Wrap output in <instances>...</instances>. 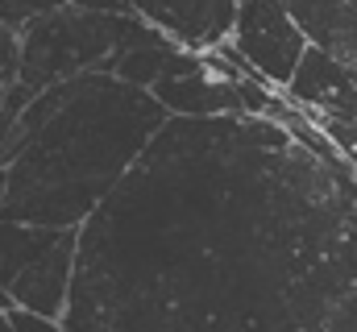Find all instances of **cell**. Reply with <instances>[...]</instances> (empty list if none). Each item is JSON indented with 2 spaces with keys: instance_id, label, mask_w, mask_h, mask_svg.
Segmentation results:
<instances>
[{
  "instance_id": "7c38bea8",
  "label": "cell",
  "mask_w": 357,
  "mask_h": 332,
  "mask_svg": "<svg viewBox=\"0 0 357 332\" xmlns=\"http://www.w3.org/2000/svg\"><path fill=\"white\" fill-rule=\"evenodd\" d=\"M8 312H13V299H8V295H4V287H0V316H8Z\"/></svg>"
},
{
  "instance_id": "7a4b0ae2",
  "label": "cell",
  "mask_w": 357,
  "mask_h": 332,
  "mask_svg": "<svg viewBox=\"0 0 357 332\" xmlns=\"http://www.w3.org/2000/svg\"><path fill=\"white\" fill-rule=\"evenodd\" d=\"M171 112L112 71H84L38 91L0 150L8 174L0 220L84 229Z\"/></svg>"
},
{
  "instance_id": "9c48e42d",
  "label": "cell",
  "mask_w": 357,
  "mask_h": 332,
  "mask_svg": "<svg viewBox=\"0 0 357 332\" xmlns=\"http://www.w3.org/2000/svg\"><path fill=\"white\" fill-rule=\"evenodd\" d=\"M17 33L0 25V104L8 100V91L17 87Z\"/></svg>"
},
{
  "instance_id": "277c9868",
  "label": "cell",
  "mask_w": 357,
  "mask_h": 332,
  "mask_svg": "<svg viewBox=\"0 0 357 332\" xmlns=\"http://www.w3.org/2000/svg\"><path fill=\"white\" fill-rule=\"evenodd\" d=\"M79 257V229H38L0 220V287L17 312L63 320Z\"/></svg>"
},
{
  "instance_id": "5bb4252c",
  "label": "cell",
  "mask_w": 357,
  "mask_h": 332,
  "mask_svg": "<svg viewBox=\"0 0 357 332\" xmlns=\"http://www.w3.org/2000/svg\"><path fill=\"white\" fill-rule=\"evenodd\" d=\"M0 332H17L13 324H8V316H0Z\"/></svg>"
},
{
  "instance_id": "8992f818",
  "label": "cell",
  "mask_w": 357,
  "mask_h": 332,
  "mask_svg": "<svg viewBox=\"0 0 357 332\" xmlns=\"http://www.w3.org/2000/svg\"><path fill=\"white\" fill-rule=\"evenodd\" d=\"M129 8L187 54L220 50L237 17V0H129Z\"/></svg>"
},
{
  "instance_id": "5b68a950",
  "label": "cell",
  "mask_w": 357,
  "mask_h": 332,
  "mask_svg": "<svg viewBox=\"0 0 357 332\" xmlns=\"http://www.w3.org/2000/svg\"><path fill=\"white\" fill-rule=\"evenodd\" d=\"M229 46L254 80H262L270 91L282 96L312 42L282 0H241Z\"/></svg>"
},
{
  "instance_id": "ba28073f",
  "label": "cell",
  "mask_w": 357,
  "mask_h": 332,
  "mask_svg": "<svg viewBox=\"0 0 357 332\" xmlns=\"http://www.w3.org/2000/svg\"><path fill=\"white\" fill-rule=\"evenodd\" d=\"M312 46L357 67V0H282Z\"/></svg>"
},
{
  "instance_id": "3957f363",
  "label": "cell",
  "mask_w": 357,
  "mask_h": 332,
  "mask_svg": "<svg viewBox=\"0 0 357 332\" xmlns=\"http://www.w3.org/2000/svg\"><path fill=\"white\" fill-rule=\"evenodd\" d=\"M142 46H175V42L150 29L142 17H100L63 4L17 33V67H21L17 83L38 96L84 71H112L129 50Z\"/></svg>"
},
{
  "instance_id": "52a82bcc",
  "label": "cell",
  "mask_w": 357,
  "mask_h": 332,
  "mask_svg": "<svg viewBox=\"0 0 357 332\" xmlns=\"http://www.w3.org/2000/svg\"><path fill=\"white\" fill-rule=\"evenodd\" d=\"M287 104L299 112H320V116H357V67L333 59L320 46H307L295 80L287 83Z\"/></svg>"
},
{
  "instance_id": "8fae6325",
  "label": "cell",
  "mask_w": 357,
  "mask_h": 332,
  "mask_svg": "<svg viewBox=\"0 0 357 332\" xmlns=\"http://www.w3.org/2000/svg\"><path fill=\"white\" fill-rule=\"evenodd\" d=\"M8 324L17 332H67L63 329V320H42V316H29V312H8Z\"/></svg>"
},
{
  "instance_id": "6da1fadb",
  "label": "cell",
  "mask_w": 357,
  "mask_h": 332,
  "mask_svg": "<svg viewBox=\"0 0 357 332\" xmlns=\"http://www.w3.org/2000/svg\"><path fill=\"white\" fill-rule=\"evenodd\" d=\"M67 332H357V174L270 116H171L79 229Z\"/></svg>"
},
{
  "instance_id": "4fadbf2b",
  "label": "cell",
  "mask_w": 357,
  "mask_h": 332,
  "mask_svg": "<svg viewBox=\"0 0 357 332\" xmlns=\"http://www.w3.org/2000/svg\"><path fill=\"white\" fill-rule=\"evenodd\" d=\"M4 187H8V174H4V166H0V208H4Z\"/></svg>"
},
{
  "instance_id": "30bf717a",
  "label": "cell",
  "mask_w": 357,
  "mask_h": 332,
  "mask_svg": "<svg viewBox=\"0 0 357 332\" xmlns=\"http://www.w3.org/2000/svg\"><path fill=\"white\" fill-rule=\"evenodd\" d=\"M79 13H100V17H133L129 0H67Z\"/></svg>"
}]
</instances>
